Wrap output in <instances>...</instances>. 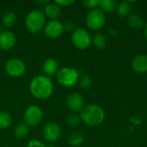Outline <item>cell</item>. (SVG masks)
<instances>
[{"instance_id":"obj_1","label":"cell","mask_w":147,"mask_h":147,"mask_svg":"<svg viewBox=\"0 0 147 147\" xmlns=\"http://www.w3.org/2000/svg\"><path fill=\"white\" fill-rule=\"evenodd\" d=\"M29 90L36 99L46 100L52 96L53 92V84L49 77L46 75H38L31 80Z\"/></svg>"},{"instance_id":"obj_2","label":"cell","mask_w":147,"mask_h":147,"mask_svg":"<svg viewBox=\"0 0 147 147\" xmlns=\"http://www.w3.org/2000/svg\"><path fill=\"white\" fill-rule=\"evenodd\" d=\"M81 121L88 126L96 127L101 125L105 119V112L103 109L96 104L84 106L80 111Z\"/></svg>"},{"instance_id":"obj_3","label":"cell","mask_w":147,"mask_h":147,"mask_svg":"<svg viewBox=\"0 0 147 147\" xmlns=\"http://www.w3.org/2000/svg\"><path fill=\"white\" fill-rule=\"evenodd\" d=\"M46 25V16L43 11L34 9L30 11L25 18V26L31 34H38L44 29Z\"/></svg>"},{"instance_id":"obj_4","label":"cell","mask_w":147,"mask_h":147,"mask_svg":"<svg viewBox=\"0 0 147 147\" xmlns=\"http://www.w3.org/2000/svg\"><path fill=\"white\" fill-rule=\"evenodd\" d=\"M55 76L58 83L65 87H71L75 85L79 79L78 71L72 67H62L59 69Z\"/></svg>"},{"instance_id":"obj_5","label":"cell","mask_w":147,"mask_h":147,"mask_svg":"<svg viewBox=\"0 0 147 147\" xmlns=\"http://www.w3.org/2000/svg\"><path fill=\"white\" fill-rule=\"evenodd\" d=\"M85 22L89 28L96 31L100 30L106 22L105 13L100 8L90 9L86 16Z\"/></svg>"},{"instance_id":"obj_6","label":"cell","mask_w":147,"mask_h":147,"mask_svg":"<svg viewBox=\"0 0 147 147\" xmlns=\"http://www.w3.org/2000/svg\"><path fill=\"white\" fill-rule=\"evenodd\" d=\"M71 41L77 48L84 50L91 45L92 38L86 29L78 28L71 33Z\"/></svg>"},{"instance_id":"obj_7","label":"cell","mask_w":147,"mask_h":147,"mask_svg":"<svg viewBox=\"0 0 147 147\" xmlns=\"http://www.w3.org/2000/svg\"><path fill=\"white\" fill-rule=\"evenodd\" d=\"M43 118V112L37 105H29L24 112V121L28 127L38 126Z\"/></svg>"},{"instance_id":"obj_8","label":"cell","mask_w":147,"mask_h":147,"mask_svg":"<svg viewBox=\"0 0 147 147\" xmlns=\"http://www.w3.org/2000/svg\"><path fill=\"white\" fill-rule=\"evenodd\" d=\"M4 70L9 77L20 78L26 71V65L22 59L13 58L5 63Z\"/></svg>"},{"instance_id":"obj_9","label":"cell","mask_w":147,"mask_h":147,"mask_svg":"<svg viewBox=\"0 0 147 147\" xmlns=\"http://www.w3.org/2000/svg\"><path fill=\"white\" fill-rule=\"evenodd\" d=\"M61 128L58 123L51 121L45 125L43 128V136L45 140L49 143L57 142L61 137Z\"/></svg>"},{"instance_id":"obj_10","label":"cell","mask_w":147,"mask_h":147,"mask_svg":"<svg viewBox=\"0 0 147 147\" xmlns=\"http://www.w3.org/2000/svg\"><path fill=\"white\" fill-rule=\"evenodd\" d=\"M43 30L46 36L51 39H56L62 35L64 26L59 21H49L46 23Z\"/></svg>"},{"instance_id":"obj_11","label":"cell","mask_w":147,"mask_h":147,"mask_svg":"<svg viewBox=\"0 0 147 147\" xmlns=\"http://www.w3.org/2000/svg\"><path fill=\"white\" fill-rule=\"evenodd\" d=\"M66 104L71 110L78 112L84 107V99L81 94L78 92H71L66 98Z\"/></svg>"},{"instance_id":"obj_12","label":"cell","mask_w":147,"mask_h":147,"mask_svg":"<svg viewBox=\"0 0 147 147\" xmlns=\"http://www.w3.org/2000/svg\"><path fill=\"white\" fill-rule=\"evenodd\" d=\"M16 41V35L12 31L6 29L0 32V49L3 51L10 50L15 46Z\"/></svg>"},{"instance_id":"obj_13","label":"cell","mask_w":147,"mask_h":147,"mask_svg":"<svg viewBox=\"0 0 147 147\" xmlns=\"http://www.w3.org/2000/svg\"><path fill=\"white\" fill-rule=\"evenodd\" d=\"M131 65L134 71L138 73H146L147 55L146 54H139L135 56L133 59Z\"/></svg>"},{"instance_id":"obj_14","label":"cell","mask_w":147,"mask_h":147,"mask_svg":"<svg viewBox=\"0 0 147 147\" xmlns=\"http://www.w3.org/2000/svg\"><path fill=\"white\" fill-rule=\"evenodd\" d=\"M44 14L45 16L51 19V21H58V19L62 15L61 7H59L55 3H49L46 6H44Z\"/></svg>"},{"instance_id":"obj_15","label":"cell","mask_w":147,"mask_h":147,"mask_svg":"<svg viewBox=\"0 0 147 147\" xmlns=\"http://www.w3.org/2000/svg\"><path fill=\"white\" fill-rule=\"evenodd\" d=\"M42 68H43V71L46 74V76L50 78V77L57 74V72L59 71V65L54 59L48 58L43 62Z\"/></svg>"},{"instance_id":"obj_16","label":"cell","mask_w":147,"mask_h":147,"mask_svg":"<svg viewBox=\"0 0 147 147\" xmlns=\"http://www.w3.org/2000/svg\"><path fill=\"white\" fill-rule=\"evenodd\" d=\"M116 10L120 17H128L132 13V5L128 1H122L116 7Z\"/></svg>"},{"instance_id":"obj_17","label":"cell","mask_w":147,"mask_h":147,"mask_svg":"<svg viewBox=\"0 0 147 147\" xmlns=\"http://www.w3.org/2000/svg\"><path fill=\"white\" fill-rule=\"evenodd\" d=\"M127 24L133 29H141L144 28L143 18L137 14H131L127 18Z\"/></svg>"},{"instance_id":"obj_18","label":"cell","mask_w":147,"mask_h":147,"mask_svg":"<svg viewBox=\"0 0 147 147\" xmlns=\"http://www.w3.org/2000/svg\"><path fill=\"white\" fill-rule=\"evenodd\" d=\"M68 144L72 147H79L81 146L84 141V136L78 132L72 133L68 137Z\"/></svg>"},{"instance_id":"obj_19","label":"cell","mask_w":147,"mask_h":147,"mask_svg":"<svg viewBox=\"0 0 147 147\" xmlns=\"http://www.w3.org/2000/svg\"><path fill=\"white\" fill-rule=\"evenodd\" d=\"M16 20H17L16 14L14 11H8L3 15L2 18V23L5 28H9L16 24Z\"/></svg>"},{"instance_id":"obj_20","label":"cell","mask_w":147,"mask_h":147,"mask_svg":"<svg viewBox=\"0 0 147 147\" xmlns=\"http://www.w3.org/2000/svg\"><path fill=\"white\" fill-rule=\"evenodd\" d=\"M92 43L96 49H103L107 45V38L102 33H96L92 40Z\"/></svg>"},{"instance_id":"obj_21","label":"cell","mask_w":147,"mask_h":147,"mask_svg":"<svg viewBox=\"0 0 147 147\" xmlns=\"http://www.w3.org/2000/svg\"><path fill=\"white\" fill-rule=\"evenodd\" d=\"M99 6L101 7L100 9L104 12V13H113L116 9V3L113 0H100V4Z\"/></svg>"},{"instance_id":"obj_22","label":"cell","mask_w":147,"mask_h":147,"mask_svg":"<svg viewBox=\"0 0 147 147\" xmlns=\"http://www.w3.org/2000/svg\"><path fill=\"white\" fill-rule=\"evenodd\" d=\"M29 129L28 126H27L25 123H19L16 126L14 129V134L17 139H23L28 134Z\"/></svg>"},{"instance_id":"obj_23","label":"cell","mask_w":147,"mask_h":147,"mask_svg":"<svg viewBox=\"0 0 147 147\" xmlns=\"http://www.w3.org/2000/svg\"><path fill=\"white\" fill-rule=\"evenodd\" d=\"M11 115L4 110H0V129H5L9 127L11 125Z\"/></svg>"},{"instance_id":"obj_24","label":"cell","mask_w":147,"mask_h":147,"mask_svg":"<svg viewBox=\"0 0 147 147\" xmlns=\"http://www.w3.org/2000/svg\"><path fill=\"white\" fill-rule=\"evenodd\" d=\"M78 83H79L80 87L84 90H88V89L91 88V86L93 84V81L89 75H83V76L79 77Z\"/></svg>"},{"instance_id":"obj_25","label":"cell","mask_w":147,"mask_h":147,"mask_svg":"<svg viewBox=\"0 0 147 147\" xmlns=\"http://www.w3.org/2000/svg\"><path fill=\"white\" fill-rule=\"evenodd\" d=\"M66 122H67V124H68L69 127H76L81 122L80 115H78L77 114H71V115H69L67 116Z\"/></svg>"},{"instance_id":"obj_26","label":"cell","mask_w":147,"mask_h":147,"mask_svg":"<svg viewBox=\"0 0 147 147\" xmlns=\"http://www.w3.org/2000/svg\"><path fill=\"white\" fill-rule=\"evenodd\" d=\"M83 4L89 8V9H96L99 6L100 4V0H86V1H83Z\"/></svg>"},{"instance_id":"obj_27","label":"cell","mask_w":147,"mask_h":147,"mask_svg":"<svg viewBox=\"0 0 147 147\" xmlns=\"http://www.w3.org/2000/svg\"><path fill=\"white\" fill-rule=\"evenodd\" d=\"M56 4H58L59 7H67L75 3L74 0H56L54 1Z\"/></svg>"},{"instance_id":"obj_28","label":"cell","mask_w":147,"mask_h":147,"mask_svg":"<svg viewBox=\"0 0 147 147\" xmlns=\"http://www.w3.org/2000/svg\"><path fill=\"white\" fill-rule=\"evenodd\" d=\"M27 147H47L43 142L40 141V140H30L28 143V146Z\"/></svg>"},{"instance_id":"obj_29","label":"cell","mask_w":147,"mask_h":147,"mask_svg":"<svg viewBox=\"0 0 147 147\" xmlns=\"http://www.w3.org/2000/svg\"><path fill=\"white\" fill-rule=\"evenodd\" d=\"M63 26H64V31L65 30V31H74L75 30V25H74V23L72 22H65V24H63Z\"/></svg>"},{"instance_id":"obj_30","label":"cell","mask_w":147,"mask_h":147,"mask_svg":"<svg viewBox=\"0 0 147 147\" xmlns=\"http://www.w3.org/2000/svg\"><path fill=\"white\" fill-rule=\"evenodd\" d=\"M37 3H39V4H42V5H47V4H48L49 3H50V1L49 0H45V1H37L36 2Z\"/></svg>"},{"instance_id":"obj_31","label":"cell","mask_w":147,"mask_h":147,"mask_svg":"<svg viewBox=\"0 0 147 147\" xmlns=\"http://www.w3.org/2000/svg\"><path fill=\"white\" fill-rule=\"evenodd\" d=\"M145 36L147 40V25H146V28H145Z\"/></svg>"}]
</instances>
